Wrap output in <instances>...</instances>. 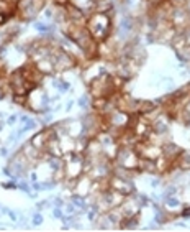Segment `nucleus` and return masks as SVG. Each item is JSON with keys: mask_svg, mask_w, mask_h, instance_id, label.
Here are the masks:
<instances>
[{"mask_svg": "<svg viewBox=\"0 0 190 232\" xmlns=\"http://www.w3.org/2000/svg\"><path fill=\"white\" fill-rule=\"evenodd\" d=\"M15 119H16L15 115H12V117H10V119H8V123H10V125H12V123H15Z\"/></svg>", "mask_w": 190, "mask_h": 232, "instance_id": "nucleus-9", "label": "nucleus"}, {"mask_svg": "<svg viewBox=\"0 0 190 232\" xmlns=\"http://www.w3.org/2000/svg\"><path fill=\"white\" fill-rule=\"evenodd\" d=\"M190 216V209H185L184 211V217H188Z\"/></svg>", "mask_w": 190, "mask_h": 232, "instance_id": "nucleus-10", "label": "nucleus"}, {"mask_svg": "<svg viewBox=\"0 0 190 232\" xmlns=\"http://www.w3.org/2000/svg\"><path fill=\"white\" fill-rule=\"evenodd\" d=\"M8 10H12V7L8 5V2H7V0H0V15H3V13L8 12Z\"/></svg>", "mask_w": 190, "mask_h": 232, "instance_id": "nucleus-2", "label": "nucleus"}, {"mask_svg": "<svg viewBox=\"0 0 190 232\" xmlns=\"http://www.w3.org/2000/svg\"><path fill=\"white\" fill-rule=\"evenodd\" d=\"M165 204H167L169 207H177L180 203H179V201L175 199V198H167V199H165Z\"/></svg>", "mask_w": 190, "mask_h": 232, "instance_id": "nucleus-3", "label": "nucleus"}, {"mask_svg": "<svg viewBox=\"0 0 190 232\" xmlns=\"http://www.w3.org/2000/svg\"><path fill=\"white\" fill-rule=\"evenodd\" d=\"M34 28L38 30V32H43V33H46V32H49V26H46V25H43V23H34Z\"/></svg>", "mask_w": 190, "mask_h": 232, "instance_id": "nucleus-4", "label": "nucleus"}, {"mask_svg": "<svg viewBox=\"0 0 190 232\" xmlns=\"http://www.w3.org/2000/svg\"><path fill=\"white\" fill-rule=\"evenodd\" d=\"M53 216L57 217V219H62V212H61V209H54L53 211Z\"/></svg>", "mask_w": 190, "mask_h": 232, "instance_id": "nucleus-6", "label": "nucleus"}, {"mask_svg": "<svg viewBox=\"0 0 190 232\" xmlns=\"http://www.w3.org/2000/svg\"><path fill=\"white\" fill-rule=\"evenodd\" d=\"M41 222H43V216H41V214H34L33 224H34V226H38V224H41Z\"/></svg>", "mask_w": 190, "mask_h": 232, "instance_id": "nucleus-5", "label": "nucleus"}, {"mask_svg": "<svg viewBox=\"0 0 190 232\" xmlns=\"http://www.w3.org/2000/svg\"><path fill=\"white\" fill-rule=\"evenodd\" d=\"M79 104H80V107H87V97H82L79 100Z\"/></svg>", "mask_w": 190, "mask_h": 232, "instance_id": "nucleus-7", "label": "nucleus"}, {"mask_svg": "<svg viewBox=\"0 0 190 232\" xmlns=\"http://www.w3.org/2000/svg\"><path fill=\"white\" fill-rule=\"evenodd\" d=\"M72 204H74V206H77V207H80V209H87L85 201L82 199V198H77V196H74V198H72Z\"/></svg>", "mask_w": 190, "mask_h": 232, "instance_id": "nucleus-1", "label": "nucleus"}, {"mask_svg": "<svg viewBox=\"0 0 190 232\" xmlns=\"http://www.w3.org/2000/svg\"><path fill=\"white\" fill-rule=\"evenodd\" d=\"M54 204H56V206H62V201L57 198V199H54Z\"/></svg>", "mask_w": 190, "mask_h": 232, "instance_id": "nucleus-8", "label": "nucleus"}]
</instances>
